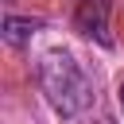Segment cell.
Here are the masks:
<instances>
[{
	"label": "cell",
	"mask_w": 124,
	"mask_h": 124,
	"mask_svg": "<svg viewBox=\"0 0 124 124\" xmlns=\"http://www.w3.org/2000/svg\"><path fill=\"white\" fill-rule=\"evenodd\" d=\"M39 85L58 116H78L93 101V85L70 50H46L39 58Z\"/></svg>",
	"instance_id": "obj_1"
},
{
	"label": "cell",
	"mask_w": 124,
	"mask_h": 124,
	"mask_svg": "<svg viewBox=\"0 0 124 124\" xmlns=\"http://www.w3.org/2000/svg\"><path fill=\"white\" fill-rule=\"evenodd\" d=\"M74 23H78L81 35L97 39L101 46H112V35H108V4H105V0H78Z\"/></svg>",
	"instance_id": "obj_2"
},
{
	"label": "cell",
	"mask_w": 124,
	"mask_h": 124,
	"mask_svg": "<svg viewBox=\"0 0 124 124\" xmlns=\"http://www.w3.org/2000/svg\"><path fill=\"white\" fill-rule=\"evenodd\" d=\"M39 27H43V19H31V16H8V19H4V39H8L12 46H23Z\"/></svg>",
	"instance_id": "obj_3"
},
{
	"label": "cell",
	"mask_w": 124,
	"mask_h": 124,
	"mask_svg": "<svg viewBox=\"0 0 124 124\" xmlns=\"http://www.w3.org/2000/svg\"><path fill=\"white\" fill-rule=\"evenodd\" d=\"M101 124H112V120H101Z\"/></svg>",
	"instance_id": "obj_4"
}]
</instances>
